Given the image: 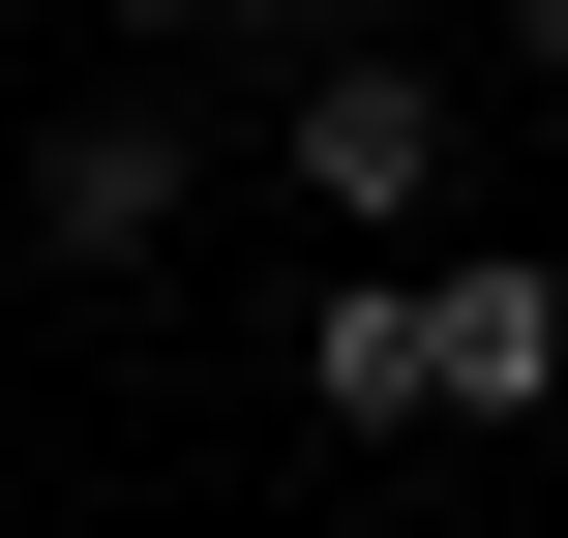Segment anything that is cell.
<instances>
[{"instance_id":"obj_1","label":"cell","mask_w":568,"mask_h":538,"mask_svg":"<svg viewBox=\"0 0 568 538\" xmlns=\"http://www.w3.org/2000/svg\"><path fill=\"white\" fill-rule=\"evenodd\" d=\"M270 150H300L329 240H449V210H479V90H449V30H329Z\"/></svg>"},{"instance_id":"obj_2","label":"cell","mask_w":568,"mask_h":538,"mask_svg":"<svg viewBox=\"0 0 568 538\" xmlns=\"http://www.w3.org/2000/svg\"><path fill=\"white\" fill-rule=\"evenodd\" d=\"M419 300V419H568V270L539 240H389Z\"/></svg>"},{"instance_id":"obj_3","label":"cell","mask_w":568,"mask_h":538,"mask_svg":"<svg viewBox=\"0 0 568 538\" xmlns=\"http://www.w3.org/2000/svg\"><path fill=\"white\" fill-rule=\"evenodd\" d=\"M180 210H210V150H180V90H60V120H30V240H60V270H150Z\"/></svg>"},{"instance_id":"obj_4","label":"cell","mask_w":568,"mask_h":538,"mask_svg":"<svg viewBox=\"0 0 568 538\" xmlns=\"http://www.w3.org/2000/svg\"><path fill=\"white\" fill-rule=\"evenodd\" d=\"M120 30H329V0H120Z\"/></svg>"},{"instance_id":"obj_5","label":"cell","mask_w":568,"mask_h":538,"mask_svg":"<svg viewBox=\"0 0 568 538\" xmlns=\"http://www.w3.org/2000/svg\"><path fill=\"white\" fill-rule=\"evenodd\" d=\"M329 30H449V0H329Z\"/></svg>"},{"instance_id":"obj_6","label":"cell","mask_w":568,"mask_h":538,"mask_svg":"<svg viewBox=\"0 0 568 538\" xmlns=\"http://www.w3.org/2000/svg\"><path fill=\"white\" fill-rule=\"evenodd\" d=\"M509 60H568V0H509Z\"/></svg>"},{"instance_id":"obj_7","label":"cell","mask_w":568,"mask_h":538,"mask_svg":"<svg viewBox=\"0 0 568 538\" xmlns=\"http://www.w3.org/2000/svg\"><path fill=\"white\" fill-rule=\"evenodd\" d=\"M0 30H30V0H0Z\"/></svg>"}]
</instances>
